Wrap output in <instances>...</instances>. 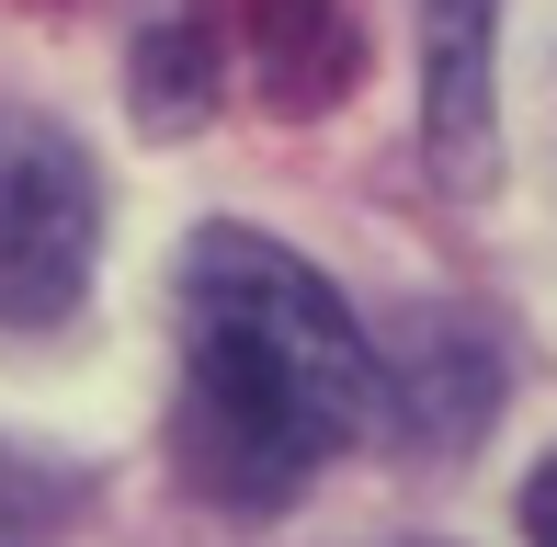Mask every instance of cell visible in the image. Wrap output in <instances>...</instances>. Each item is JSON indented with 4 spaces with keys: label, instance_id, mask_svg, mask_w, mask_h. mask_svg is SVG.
Returning a JSON list of instances; mask_svg holds the SVG:
<instances>
[{
    "label": "cell",
    "instance_id": "cell-1",
    "mask_svg": "<svg viewBox=\"0 0 557 547\" xmlns=\"http://www.w3.org/2000/svg\"><path fill=\"white\" fill-rule=\"evenodd\" d=\"M364 411V331L262 229H206L183 252V467L194 490L273 513L331 467Z\"/></svg>",
    "mask_w": 557,
    "mask_h": 547
},
{
    "label": "cell",
    "instance_id": "cell-2",
    "mask_svg": "<svg viewBox=\"0 0 557 547\" xmlns=\"http://www.w3.org/2000/svg\"><path fill=\"white\" fill-rule=\"evenodd\" d=\"M103 194L46 114H0V331H58L91 285Z\"/></svg>",
    "mask_w": 557,
    "mask_h": 547
},
{
    "label": "cell",
    "instance_id": "cell-3",
    "mask_svg": "<svg viewBox=\"0 0 557 547\" xmlns=\"http://www.w3.org/2000/svg\"><path fill=\"white\" fill-rule=\"evenodd\" d=\"M523 536H535V547H557V457L535 467V479H523Z\"/></svg>",
    "mask_w": 557,
    "mask_h": 547
}]
</instances>
